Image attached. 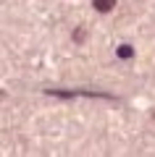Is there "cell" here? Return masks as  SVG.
Here are the masks:
<instances>
[{"label":"cell","instance_id":"cell-1","mask_svg":"<svg viewBox=\"0 0 155 157\" xmlns=\"http://www.w3.org/2000/svg\"><path fill=\"white\" fill-rule=\"evenodd\" d=\"M113 6H116V0H95V11H100V13H108Z\"/></svg>","mask_w":155,"mask_h":157},{"label":"cell","instance_id":"cell-2","mask_svg":"<svg viewBox=\"0 0 155 157\" xmlns=\"http://www.w3.org/2000/svg\"><path fill=\"white\" fill-rule=\"evenodd\" d=\"M134 55V50H132V47H126V45H124V47H118V58H124V60H126V58H132Z\"/></svg>","mask_w":155,"mask_h":157}]
</instances>
